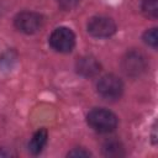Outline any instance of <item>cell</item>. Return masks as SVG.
<instances>
[{"instance_id": "5b68a950", "label": "cell", "mask_w": 158, "mask_h": 158, "mask_svg": "<svg viewBox=\"0 0 158 158\" xmlns=\"http://www.w3.org/2000/svg\"><path fill=\"white\" fill-rule=\"evenodd\" d=\"M88 32L94 37H110L116 32V23L107 16H94L88 21Z\"/></svg>"}, {"instance_id": "7c38bea8", "label": "cell", "mask_w": 158, "mask_h": 158, "mask_svg": "<svg viewBox=\"0 0 158 158\" xmlns=\"http://www.w3.org/2000/svg\"><path fill=\"white\" fill-rule=\"evenodd\" d=\"M90 152L83 149V148H74L68 153V157H89Z\"/></svg>"}, {"instance_id": "277c9868", "label": "cell", "mask_w": 158, "mask_h": 158, "mask_svg": "<svg viewBox=\"0 0 158 158\" xmlns=\"http://www.w3.org/2000/svg\"><path fill=\"white\" fill-rule=\"evenodd\" d=\"M15 27L26 35H33L41 30L43 25V17L38 12L33 11H22L17 14L14 20Z\"/></svg>"}, {"instance_id": "3957f363", "label": "cell", "mask_w": 158, "mask_h": 158, "mask_svg": "<svg viewBox=\"0 0 158 158\" xmlns=\"http://www.w3.org/2000/svg\"><path fill=\"white\" fill-rule=\"evenodd\" d=\"M49 44L59 53H68L75 46V35L68 27H58L52 32Z\"/></svg>"}, {"instance_id": "6da1fadb", "label": "cell", "mask_w": 158, "mask_h": 158, "mask_svg": "<svg viewBox=\"0 0 158 158\" xmlns=\"http://www.w3.org/2000/svg\"><path fill=\"white\" fill-rule=\"evenodd\" d=\"M88 125L99 133L112 132L117 126V117L114 112L104 107L93 109L86 116Z\"/></svg>"}, {"instance_id": "7a4b0ae2", "label": "cell", "mask_w": 158, "mask_h": 158, "mask_svg": "<svg viewBox=\"0 0 158 158\" xmlns=\"http://www.w3.org/2000/svg\"><path fill=\"white\" fill-rule=\"evenodd\" d=\"M96 89L98 94L102 99L114 101L121 98L123 91V83L115 74H106L99 79Z\"/></svg>"}, {"instance_id": "9c48e42d", "label": "cell", "mask_w": 158, "mask_h": 158, "mask_svg": "<svg viewBox=\"0 0 158 158\" xmlns=\"http://www.w3.org/2000/svg\"><path fill=\"white\" fill-rule=\"evenodd\" d=\"M142 11L146 16L156 19L158 15V5L157 0H142Z\"/></svg>"}, {"instance_id": "8992f818", "label": "cell", "mask_w": 158, "mask_h": 158, "mask_svg": "<svg viewBox=\"0 0 158 158\" xmlns=\"http://www.w3.org/2000/svg\"><path fill=\"white\" fill-rule=\"evenodd\" d=\"M146 68L144 57L138 52H130L122 60V69L127 75H139Z\"/></svg>"}, {"instance_id": "ba28073f", "label": "cell", "mask_w": 158, "mask_h": 158, "mask_svg": "<svg viewBox=\"0 0 158 158\" xmlns=\"http://www.w3.org/2000/svg\"><path fill=\"white\" fill-rule=\"evenodd\" d=\"M47 137H48V135H47V131L44 128H41L37 132H35V135L32 136V138H31V141L28 143L30 152L32 154H38L43 149V147L46 146Z\"/></svg>"}, {"instance_id": "4fadbf2b", "label": "cell", "mask_w": 158, "mask_h": 158, "mask_svg": "<svg viewBox=\"0 0 158 158\" xmlns=\"http://www.w3.org/2000/svg\"><path fill=\"white\" fill-rule=\"evenodd\" d=\"M58 4L64 9H72L77 4V0H58Z\"/></svg>"}, {"instance_id": "30bf717a", "label": "cell", "mask_w": 158, "mask_h": 158, "mask_svg": "<svg viewBox=\"0 0 158 158\" xmlns=\"http://www.w3.org/2000/svg\"><path fill=\"white\" fill-rule=\"evenodd\" d=\"M121 151H122V147L116 141H110V142H107L104 146V153H105V156H109V157L122 156V152Z\"/></svg>"}, {"instance_id": "52a82bcc", "label": "cell", "mask_w": 158, "mask_h": 158, "mask_svg": "<svg viewBox=\"0 0 158 158\" xmlns=\"http://www.w3.org/2000/svg\"><path fill=\"white\" fill-rule=\"evenodd\" d=\"M77 72L83 77H94L100 72V63L91 56H84L78 58L75 63Z\"/></svg>"}, {"instance_id": "8fae6325", "label": "cell", "mask_w": 158, "mask_h": 158, "mask_svg": "<svg viewBox=\"0 0 158 158\" xmlns=\"http://www.w3.org/2000/svg\"><path fill=\"white\" fill-rule=\"evenodd\" d=\"M143 41L153 47V48H157V44H158V35H157V28H151V30H147L144 33H143Z\"/></svg>"}]
</instances>
